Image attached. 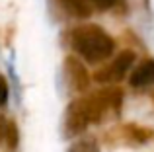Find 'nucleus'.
Wrapping results in <instances>:
<instances>
[{"label":"nucleus","mask_w":154,"mask_h":152,"mask_svg":"<svg viewBox=\"0 0 154 152\" xmlns=\"http://www.w3.org/2000/svg\"><path fill=\"white\" fill-rule=\"evenodd\" d=\"M121 98H123V94L117 88H105L102 92H96V94L84 98L88 115H90V123H100L105 117V113L117 111L121 107Z\"/></svg>","instance_id":"nucleus-2"},{"label":"nucleus","mask_w":154,"mask_h":152,"mask_svg":"<svg viewBox=\"0 0 154 152\" xmlns=\"http://www.w3.org/2000/svg\"><path fill=\"white\" fill-rule=\"evenodd\" d=\"M88 125H90V115H88V107L84 98L72 102L66 107V113H64V119H63V135L66 138H72L82 133Z\"/></svg>","instance_id":"nucleus-3"},{"label":"nucleus","mask_w":154,"mask_h":152,"mask_svg":"<svg viewBox=\"0 0 154 152\" xmlns=\"http://www.w3.org/2000/svg\"><path fill=\"white\" fill-rule=\"evenodd\" d=\"M129 82H131V86H135V88H143V86L154 84V61L152 59H146V61L140 62V65L133 70Z\"/></svg>","instance_id":"nucleus-6"},{"label":"nucleus","mask_w":154,"mask_h":152,"mask_svg":"<svg viewBox=\"0 0 154 152\" xmlns=\"http://www.w3.org/2000/svg\"><path fill=\"white\" fill-rule=\"evenodd\" d=\"M70 43H72V49L92 65L109 59L113 49H115V43L107 35V31H103L100 26H94V23L76 27L72 31Z\"/></svg>","instance_id":"nucleus-1"},{"label":"nucleus","mask_w":154,"mask_h":152,"mask_svg":"<svg viewBox=\"0 0 154 152\" xmlns=\"http://www.w3.org/2000/svg\"><path fill=\"white\" fill-rule=\"evenodd\" d=\"M59 6L63 8L66 14L74 16V18H90L92 16V4L90 0H57Z\"/></svg>","instance_id":"nucleus-7"},{"label":"nucleus","mask_w":154,"mask_h":152,"mask_svg":"<svg viewBox=\"0 0 154 152\" xmlns=\"http://www.w3.org/2000/svg\"><path fill=\"white\" fill-rule=\"evenodd\" d=\"M6 102H8V84L0 76V105H6Z\"/></svg>","instance_id":"nucleus-11"},{"label":"nucleus","mask_w":154,"mask_h":152,"mask_svg":"<svg viewBox=\"0 0 154 152\" xmlns=\"http://www.w3.org/2000/svg\"><path fill=\"white\" fill-rule=\"evenodd\" d=\"M68 152H100V150H98V144H96L94 141L86 138V141H78V142H74V144L68 148Z\"/></svg>","instance_id":"nucleus-8"},{"label":"nucleus","mask_w":154,"mask_h":152,"mask_svg":"<svg viewBox=\"0 0 154 152\" xmlns=\"http://www.w3.org/2000/svg\"><path fill=\"white\" fill-rule=\"evenodd\" d=\"M64 76H66L68 86L76 92H84L90 86L88 70L84 68V65L76 57H68L66 61H64Z\"/></svg>","instance_id":"nucleus-5"},{"label":"nucleus","mask_w":154,"mask_h":152,"mask_svg":"<svg viewBox=\"0 0 154 152\" xmlns=\"http://www.w3.org/2000/svg\"><path fill=\"white\" fill-rule=\"evenodd\" d=\"M133 62H135V53H133V51H123V53H119V57H115L107 66H103V68H100L98 72H96V82H100V84L119 82V80L127 74V70L133 66Z\"/></svg>","instance_id":"nucleus-4"},{"label":"nucleus","mask_w":154,"mask_h":152,"mask_svg":"<svg viewBox=\"0 0 154 152\" xmlns=\"http://www.w3.org/2000/svg\"><path fill=\"white\" fill-rule=\"evenodd\" d=\"M6 127H8V123L0 117V142L4 141V137H6Z\"/></svg>","instance_id":"nucleus-12"},{"label":"nucleus","mask_w":154,"mask_h":152,"mask_svg":"<svg viewBox=\"0 0 154 152\" xmlns=\"http://www.w3.org/2000/svg\"><path fill=\"white\" fill-rule=\"evenodd\" d=\"M117 2H119V0H90V4H94L98 10H109V8L115 6Z\"/></svg>","instance_id":"nucleus-10"},{"label":"nucleus","mask_w":154,"mask_h":152,"mask_svg":"<svg viewBox=\"0 0 154 152\" xmlns=\"http://www.w3.org/2000/svg\"><path fill=\"white\" fill-rule=\"evenodd\" d=\"M4 142H6L10 148H14L18 144V129H16L14 123H8L6 127V137H4Z\"/></svg>","instance_id":"nucleus-9"}]
</instances>
